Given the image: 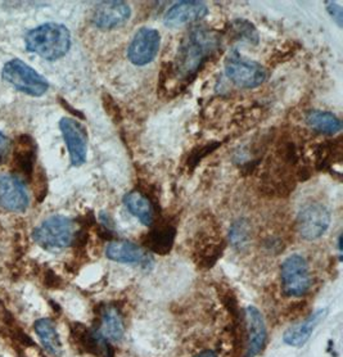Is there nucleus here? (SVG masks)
I'll return each instance as SVG.
<instances>
[{
    "label": "nucleus",
    "mask_w": 343,
    "mask_h": 357,
    "mask_svg": "<svg viewBox=\"0 0 343 357\" xmlns=\"http://www.w3.org/2000/svg\"><path fill=\"white\" fill-rule=\"evenodd\" d=\"M30 204V195L24 181L13 175H0V207L12 212H24Z\"/></svg>",
    "instance_id": "obj_12"
},
{
    "label": "nucleus",
    "mask_w": 343,
    "mask_h": 357,
    "mask_svg": "<svg viewBox=\"0 0 343 357\" xmlns=\"http://www.w3.org/2000/svg\"><path fill=\"white\" fill-rule=\"evenodd\" d=\"M229 31L237 40L245 41L250 44L259 43V33L254 24L245 20H236L230 24Z\"/></svg>",
    "instance_id": "obj_24"
},
{
    "label": "nucleus",
    "mask_w": 343,
    "mask_h": 357,
    "mask_svg": "<svg viewBox=\"0 0 343 357\" xmlns=\"http://www.w3.org/2000/svg\"><path fill=\"white\" fill-rule=\"evenodd\" d=\"M61 105H63V107H65V108H68V109H70V112H71V114H76V116H77V117H80V119H84V114H80V112H77V111H76V109H74V108H73V107L68 106V105H67V103H66V102H65V100H63V99H61Z\"/></svg>",
    "instance_id": "obj_31"
},
{
    "label": "nucleus",
    "mask_w": 343,
    "mask_h": 357,
    "mask_svg": "<svg viewBox=\"0 0 343 357\" xmlns=\"http://www.w3.org/2000/svg\"><path fill=\"white\" fill-rule=\"evenodd\" d=\"M326 7H327V12L330 15V17L335 20L337 24L340 27L343 26V10L342 7L340 4H337L335 1H326Z\"/></svg>",
    "instance_id": "obj_28"
},
{
    "label": "nucleus",
    "mask_w": 343,
    "mask_h": 357,
    "mask_svg": "<svg viewBox=\"0 0 343 357\" xmlns=\"http://www.w3.org/2000/svg\"><path fill=\"white\" fill-rule=\"evenodd\" d=\"M220 146L219 142H211L208 144L202 146H197L195 148L188 157V166L190 169H195L199 161H202L206 155L213 153V151H216Z\"/></svg>",
    "instance_id": "obj_26"
},
{
    "label": "nucleus",
    "mask_w": 343,
    "mask_h": 357,
    "mask_svg": "<svg viewBox=\"0 0 343 357\" xmlns=\"http://www.w3.org/2000/svg\"><path fill=\"white\" fill-rule=\"evenodd\" d=\"M225 73L230 82L242 89H254L266 80L264 66L242 56L237 49H233L225 59Z\"/></svg>",
    "instance_id": "obj_4"
},
{
    "label": "nucleus",
    "mask_w": 343,
    "mask_h": 357,
    "mask_svg": "<svg viewBox=\"0 0 343 357\" xmlns=\"http://www.w3.org/2000/svg\"><path fill=\"white\" fill-rule=\"evenodd\" d=\"M131 9L125 1H100L93 12V24L100 30H112L130 18Z\"/></svg>",
    "instance_id": "obj_13"
},
{
    "label": "nucleus",
    "mask_w": 343,
    "mask_h": 357,
    "mask_svg": "<svg viewBox=\"0 0 343 357\" xmlns=\"http://www.w3.org/2000/svg\"><path fill=\"white\" fill-rule=\"evenodd\" d=\"M103 107L106 109L107 114L114 120V123H120L123 120V114L119 105L114 102V98L109 94H103Z\"/></svg>",
    "instance_id": "obj_27"
},
{
    "label": "nucleus",
    "mask_w": 343,
    "mask_h": 357,
    "mask_svg": "<svg viewBox=\"0 0 343 357\" xmlns=\"http://www.w3.org/2000/svg\"><path fill=\"white\" fill-rule=\"evenodd\" d=\"M208 15V7L204 1H179L166 12L164 24L167 27L176 29L185 24L201 21Z\"/></svg>",
    "instance_id": "obj_14"
},
{
    "label": "nucleus",
    "mask_w": 343,
    "mask_h": 357,
    "mask_svg": "<svg viewBox=\"0 0 343 357\" xmlns=\"http://www.w3.org/2000/svg\"><path fill=\"white\" fill-rule=\"evenodd\" d=\"M220 36L207 27H195L180 44L175 63H169L170 73L181 82H192L204 63L220 48Z\"/></svg>",
    "instance_id": "obj_1"
},
{
    "label": "nucleus",
    "mask_w": 343,
    "mask_h": 357,
    "mask_svg": "<svg viewBox=\"0 0 343 357\" xmlns=\"http://www.w3.org/2000/svg\"><path fill=\"white\" fill-rule=\"evenodd\" d=\"M44 284L48 288H57L61 284V279L52 270H48L44 276Z\"/></svg>",
    "instance_id": "obj_29"
},
{
    "label": "nucleus",
    "mask_w": 343,
    "mask_h": 357,
    "mask_svg": "<svg viewBox=\"0 0 343 357\" xmlns=\"http://www.w3.org/2000/svg\"><path fill=\"white\" fill-rule=\"evenodd\" d=\"M326 314L327 310H319L307 319H305L301 324L287 329L283 334V342L292 347H303L310 340L311 334L315 331L317 325L321 321V319H324Z\"/></svg>",
    "instance_id": "obj_19"
},
{
    "label": "nucleus",
    "mask_w": 343,
    "mask_h": 357,
    "mask_svg": "<svg viewBox=\"0 0 343 357\" xmlns=\"http://www.w3.org/2000/svg\"><path fill=\"white\" fill-rule=\"evenodd\" d=\"M59 129L65 139L73 166H82L86 161L88 155V134L85 128L75 119L63 117L59 121Z\"/></svg>",
    "instance_id": "obj_9"
},
{
    "label": "nucleus",
    "mask_w": 343,
    "mask_h": 357,
    "mask_svg": "<svg viewBox=\"0 0 343 357\" xmlns=\"http://www.w3.org/2000/svg\"><path fill=\"white\" fill-rule=\"evenodd\" d=\"M26 48L47 61H57L71 48V33L65 24H41L29 31L25 38Z\"/></svg>",
    "instance_id": "obj_2"
},
{
    "label": "nucleus",
    "mask_w": 343,
    "mask_h": 357,
    "mask_svg": "<svg viewBox=\"0 0 343 357\" xmlns=\"http://www.w3.org/2000/svg\"><path fill=\"white\" fill-rule=\"evenodd\" d=\"M280 280L288 297H301L309 292L311 275L306 259L297 253L287 257L280 266Z\"/></svg>",
    "instance_id": "obj_6"
},
{
    "label": "nucleus",
    "mask_w": 343,
    "mask_h": 357,
    "mask_svg": "<svg viewBox=\"0 0 343 357\" xmlns=\"http://www.w3.org/2000/svg\"><path fill=\"white\" fill-rule=\"evenodd\" d=\"M229 241L237 250L245 248L251 241V229L245 220L236 221L229 230Z\"/></svg>",
    "instance_id": "obj_25"
},
{
    "label": "nucleus",
    "mask_w": 343,
    "mask_h": 357,
    "mask_svg": "<svg viewBox=\"0 0 343 357\" xmlns=\"http://www.w3.org/2000/svg\"><path fill=\"white\" fill-rule=\"evenodd\" d=\"M0 234H1V225H0Z\"/></svg>",
    "instance_id": "obj_33"
},
{
    "label": "nucleus",
    "mask_w": 343,
    "mask_h": 357,
    "mask_svg": "<svg viewBox=\"0 0 343 357\" xmlns=\"http://www.w3.org/2000/svg\"><path fill=\"white\" fill-rule=\"evenodd\" d=\"M71 340L82 352L96 357H114L111 342L105 338L98 329H89L80 323L71 325Z\"/></svg>",
    "instance_id": "obj_10"
},
{
    "label": "nucleus",
    "mask_w": 343,
    "mask_h": 357,
    "mask_svg": "<svg viewBox=\"0 0 343 357\" xmlns=\"http://www.w3.org/2000/svg\"><path fill=\"white\" fill-rule=\"evenodd\" d=\"M225 245V241L221 236H215L213 234L199 236L193 251L197 265L202 268H213L222 256Z\"/></svg>",
    "instance_id": "obj_16"
},
{
    "label": "nucleus",
    "mask_w": 343,
    "mask_h": 357,
    "mask_svg": "<svg viewBox=\"0 0 343 357\" xmlns=\"http://www.w3.org/2000/svg\"><path fill=\"white\" fill-rule=\"evenodd\" d=\"M1 76L17 90L31 97H41L49 89V82L21 59H12L3 67Z\"/></svg>",
    "instance_id": "obj_3"
},
{
    "label": "nucleus",
    "mask_w": 343,
    "mask_h": 357,
    "mask_svg": "<svg viewBox=\"0 0 343 357\" xmlns=\"http://www.w3.org/2000/svg\"><path fill=\"white\" fill-rule=\"evenodd\" d=\"M107 259L120 264H146L147 252L129 241H112L107 245Z\"/></svg>",
    "instance_id": "obj_17"
},
{
    "label": "nucleus",
    "mask_w": 343,
    "mask_h": 357,
    "mask_svg": "<svg viewBox=\"0 0 343 357\" xmlns=\"http://www.w3.org/2000/svg\"><path fill=\"white\" fill-rule=\"evenodd\" d=\"M330 224V213L321 203L303 206L297 216V229L306 241H317L327 233Z\"/></svg>",
    "instance_id": "obj_7"
},
{
    "label": "nucleus",
    "mask_w": 343,
    "mask_h": 357,
    "mask_svg": "<svg viewBox=\"0 0 343 357\" xmlns=\"http://www.w3.org/2000/svg\"><path fill=\"white\" fill-rule=\"evenodd\" d=\"M18 357H26V356H24V355H20V356Z\"/></svg>",
    "instance_id": "obj_34"
},
{
    "label": "nucleus",
    "mask_w": 343,
    "mask_h": 357,
    "mask_svg": "<svg viewBox=\"0 0 343 357\" xmlns=\"http://www.w3.org/2000/svg\"><path fill=\"white\" fill-rule=\"evenodd\" d=\"M245 357L260 355L268 340V332L261 312L254 306L245 310Z\"/></svg>",
    "instance_id": "obj_11"
},
{
    "label": "nucleus",
    "mask_w": 343,
    "mask_h": 357,
    "mask_svg": "<svg viewBox=\"0 0 343 357\" xmlns=\"http://www.w3.org/2000/svg\"><path fill=\"white\" fill-rule=\"evenodd\" d=\"M123 204L143 225L152 227L155 224V203L142 190H132L125 195Z\"/></svg>",
    "instance_id": "obj_18"
},
{
    "label": "nucleus",
    "mask_w": 343,
    "mask_h": 357,
    "mask_svg": "<svg viewBox=\"0 0 343 357\" xmlns=\"http://www.w3.org/2000/svg\"><path fill=\"white\" fill-rule=\"evenodd\" d=\"M9 151V140L1 131H0V163L4 161L6 155Z\"/></svg>",
    "instance_id": "obj_30"
},
{
    "label": "nucleus",
    "mask_w": 343,
    "mask_h": 357,
    "mask_svg": "<svg viewBox=\"0 0 343 357\" xmlns=\"http://www.w3.org/2000/svg\"><path fill=\"white\" fill-rule=\"evenodd\" d=\"M98 331L108 341L120 342L125 335V323L121 311L116 306H103L100 312Z\"/></svg>",
    "instance_id": "obj_20"
},
{
    "label": "nucleus",
    "mask_w": 343,
    "mask_h": 357,
    "mask_svg": "<svg viewBox=\"0 0 343 357\" xmlns=\"http://www.w3.org/2000/svg\"><path fill=\"white\" fill-rule=\"evenodd\" d=\"M35 332L40 338L44 349L54 356H59L62 354V342L59 338L56 324L50 319H39L35 323Z\"/></svg>",
    "instance_id": "obj_23"
},
{
    "label": "nucleus",
    "mask_w": 343,
    "mask_h": 357,
    "mask_svg": "<svg viewBox=\"0 0 343 357\" xmlns=\"http://www.w3.org/2000/svg\"><path fill=\"white\" fill-rule=\"evenodd\" d=\"M35 158H36V146L33 139L27 135L17 139L15 155H13L16 170L25 178H31Z\"/></svg>",
    "instance_id": "obj_21"
},
{
    "label": "nucleus",
    "mask_w": 343,
    "mask_h": 357,
    "mask_svg": "<svg viewBox=\"0 0 343 357\" xmlns=\"http://www.w3.org/2000/svg\"><path fill=\"white\" fill-rule=\"evenodd\" d=\"M305 121L310 126L312 130L326 134V135H335L342 130V121L335 114L327 111L312 109L306 114Z\"/></svg>",
    "instance_id": "obj_22"
},
{
    "label": "nucleus",
    "mask_w": 343,
    "mask_h": 357,
    "mask_svg": "<svg viewBox=\"0 0 343 357\" xmlns=\"http://www.w3.org/2000/svg\"><path fill=\"white\" fill-rule=\"evenodd\" d=\"M176 239V227L166 220H160L155 227L143 236L144 247L160 256H166L172 252Z\"/></svg>",
    "instance_id": "obj_15"
},
{
    "label": "nucleus",
    "mask_w": 343,
    "mask_h": 357,
    "mask_svg": "<svg viewBox=\"0 0 343 357\" xmlns=\"http://www.w3.org/2000/svg\"><path fill=\"white\" fill-rule=\"evenodd\" d=\"M75 233L73 220L56 215L35 227L33 238L36 243L45 250H62L73 244Z\"/></svg>",
    "instance_id": "obj_5"
},
{
    "label": "nucleus",
    "mask_w": 343,
    "mask_h": 357,
    "mask_svg": "<svg viewBox=\"0 0 343 357\" xmlns=\"http://www.w3.org/2000/svg\"><path fill=\"white\" fill-rule=\"evenodd\" d=\"M161 45V35L151 27L139 29L128 48V58L132 65L146 66L158 54Z\"/></svg>",
    "instance_id": "obj_8"
},
{
    "label": "nucleus",
    "mask_w": 343,
    "mask_h": 357,
    "mask_svg": "<svg viewBox=\"0 0 343 357\" xmlns=\"http://www.w3.org/2000/svg\"><path fill=\"white\" fill-rule=\"evenodd\" d=\"M195 357H218V355L213 352V351H204V352H201V354H198Z\"/></svg>",
    "instance_id": "obj_32"
}]
</instances>
